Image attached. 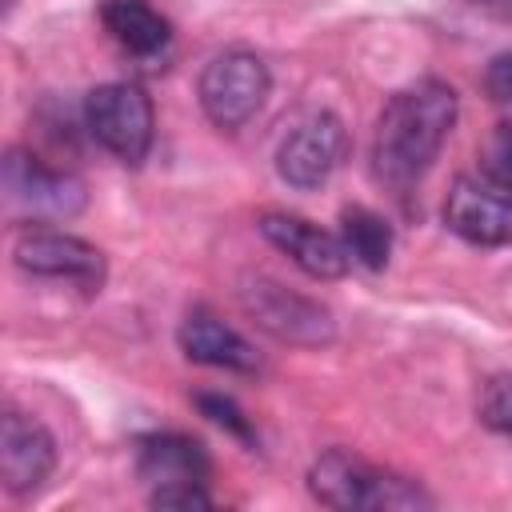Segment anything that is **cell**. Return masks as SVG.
Instances as JSON below:
<instances>
[{
  "label": "cell",
  "instance_id": "obj_1",
  "mask_svg": "<svg viewBox=\"0 0 512 512\" xmlns=\"http://www.w3.org/2000/svg\"><path fill=\"white\" fill-rule=\"evenodd\" d=\"M452 124H456V92L444 80H416L396 96H388L372 140L376 176L392 188L416 184L440 156Z\"/></svg>",
  "mask_w": 512,
  "mask_h": 512
},
{
  "label": "cell",
  "instance_id": "obj_2",
  "mask_svg": "<svg viewBox=\"0 0 512 512\" xmlns=\"http://www.w3.org/2000/svg\"><path fill=\"white\" fill-rule=\"evenodd\" d=\"M308 492L324 504V508H340V512H408V508H432V496L408 480L396 476L388 468L368 464L364 456L348 452V448H328L312 460L308 468Z\"/></svg>",
  "mask_w": 512,
  "mask_h": 512
},
{
  "label": "cell",
  "instance_id": "obj_3",
  "mask_svg": "<svg viewBox=\"0 0 512 512\" xmlns=\"http://www.w3.org/2000/svg\"><path fill=\"white\" fill-rule=\"evenodd\" d=\"M0 188H4V208L12 220L60 224L88 208V188L80 176L48 168L40 156L24 148H8L4 168H0Z\"/></svg>",
  "mask_w": 512,
  "mask_h": 512
},
{
  "label": "cell",
  "instance_id": "obj_4",
  "mask_svg": "<svg viewBox=\"0 0 512 512\" xmlns=\"http://www.w3.org/2000/svg\"><path fill=\"white\" fill-rule=\"evenodd\" d=\"M84 124L92 132V140L112 152L120 164H140L152 148V132H156V112L152 100L140 84H100L88 92L84 100Z\"/></svg>",
  "mask_w": 512,
  "mask_h": 512
},
{
  "label": "cell",
  "instance_id": "obj_5",
  "mask_svg": "<svg viewBox=\"0 0 512 512\" xmlns=\"http://www.w3.org/2000/svg\"><path fill=\"white\" fill-rule=\"evenodd\" d=\"M240 304L252 316V324L264 328L280 344L320 348L336 336V320L320 300L300 296V292H292L268 276H248L240 284Z\"/></svg>",
  "mask_w": 512,
  "mask_h": 512
},
{
  "label": "cell",
  "instance_id": "obj_6",
  "mask_svg": "<svg viewBox=\"0 0 512 512\" xmlns=\"http://www.w3.org/2000/svg\"><path fill=\"white\" fill-rule=\"evenodd\" d=\"M268 88H272V76L264 68V60L256 52H244V48H228L220 56H212L200 72V108L204 116L232 132L240 124H248L260 104L268 100Z\"/></svg>",
  "mask_w": 512,
  "mask_h": 512
},
{
  "label": "cell",
  "instance_id": "obj_7",
  "mask_svg": "<svg viewBox=\"0 0 512 512\" xmlns=\"http://www.w3.org/2000/svg\"><path fill=\"white\" fill-rule=\"evenodd\" d=\"M444 224L480 248L512 244V188L488 176H460L444 200Z\"/></svg>",
  "mask_w": 512,
  "mask_h": 512
},
{
  "label": "cell",
  "instance_id": "obj_8",
  "mask_svg": "<svg viewBox=\"0 0 512 512\" xmlns=\"http://www.w3.org/2000/svg\"><path fill=\"white\" fill-rule=\"evenodd\" d=\"M344 148H348V132H344L340 116L336 112H316L284 136V144L276 152V172H280L284 184H292L300 192H312L340 168Z\"/></svg>",
  "mask_w": 512,
  "mask_h": 512
},
{
  "label": "cell",
  "instance_id": "obj_9",
  "mask_svg": "<svg viewBox=\"0 0 512 512\" xmlns=\"http://www.w3.org/2000/svg\"><path fill=\"white\" fill-rule=\"evenodd\" d=\"M12 260L32 276L72 280L88 292L104 284V252L80 236L52 232V228H24L12 240Z\"/></svg>",
  "mask_w": 512,
  "mask_h": 512
},
{
  "label": "cell",
  "instance_id": "obj_10",
  "mask_svg": "<svg viewBox=\"0 0 512 512\" xmlns=\"http://www.w3.org/2000/svg\"><path fill=\"white\" fill-rule=\"evenodd\" d=\"M56 468V440L52 432L24 416V412H4L0 420V480L12 496L36 492Z\"/></svg>",
  "mask_w": 512,
  "mask_h": 512
},
{
  "label": "cell",
  "instance_id": "obj_11",
  "mask_svg": "<svg viewBox=\"0 0 512 512\" xmlns=\"http://www.w3.org/2000/svg\"><path fill=\"white\" fill-rule=\"evenodd\" d=\"M260 232L268 244H276L296 268H304L316 280H340L352 264L348 248L340 236L324 232L320 224L304 220V216H288V212H264L260 216Z\"/></svg>",
  "mask_w": 512,
  "mask_h": 512
},
{
  "label": "cell",
  "instance_id": "obj_12",
  "mask_svg": "<svg viewBox=\"0 0 512 512\" xmlns=\"http://www.w3.org/2000/svg\"><path fill=\"white\" fill-rule=\"evenodd\" d=\"M176 340H180V352H184L192 364L228 368V372H256V368H260L256 348H252L236 328H228L224 320H216L212 312H192V316H184Z\"/></svg>",
  "mask_w": 512,
  "mask_h": 512
},
{
  "label": "cell",
  "instance_id": "obj_13",
  "mask_svg": "<svg viewBox=\"0 0 512 512\" xmlns=\"http://www.w3.org/2000/svg\"><path fill=\"white\" fill-rule=\"evenodd\" d=\"M208 452L200 440L180 432H152L136 440V476L144 484H172V480H204L208 476Z\"/></svg>",
  "mask_w": 512,
  "mask_h": 512
},
{
  "label": "cell",
  "instance_id": "obj_14",
  "mask_svg": "<svg viewBox=\"0 0 512 512\" xmlns=\"http://www.w3.org/2000/svg\"><path fill=\"white\" fill-rule=\"evenodd\" d=\"M100 24L132 56H160L172 44V24L148 0H104Z\"/></svg>",
  "mask_w": 512,
  "mask_h": 512
},
{
  "label": "cell",
  "instance_id": "obj_15",
  "mask_svg": "<svg viewBox=\"0 0 512 512\" xmlns=\"http://www.w3.org/2000/svg\"><path fill=\"white\" fill-rule=\"evenodd\" d=\"M340 240H344L348 256L356 264H364L368 272H380L388 264V256H392V228L372 208H344V216H340Z\"/></svg>",
  "mask_w": 512,
  "mask_h": 512
},
{
  "label": "cell",
  "instance_id": "obj_16",
  "mask_svg": "<svg viewBox=\"0 0 512 512\" xmlns=\"http://www.w3.org/2000/svg\"><path fill=\"white\" fill-rule=\"evenodd\" d=\"M476 416H480L484 428L512 436V372H500V376H492V380L480 388Z\"/></svg>",
  "mask_w": 512,
  "mask_h": 512
},
{
  "label": "cell",
  "instance_id": "obj_17",
  "mask_svg": "<svg viewBox=\"0 0 512 512\" xmlns=\"http://www.w3.org/2000/svg\"><path fill=\"white\" fill-rule=\"evenodd\" d=\"M196 408H200V416H208V420H212L216 428H224L228 436H236V440H244V444L256 440L252 420L240 412V404H236L232 396H220V392H196Z\"/></svg>",
  "mask_w": 512,
  "mask_h": 512
},
{
  "label": "cell",
  "instance_id": "obj_18",
  "mask_svg": "<svg viewBox=\"0 0 512 512\" xmlns=\"http://www.w3.org/2000/svg\"><path fill=\"white\" fill-rule=\"evenodd\" d=\"M480 168L488 180L512 188V124H496L480 148Z\"/></svg>",
  "mask_w": 512,
  "mask_h": 512
},
{
  "label": "cell",
  "instance_id": "obj_19",
  "mask_svg": "<svg viewBox=\"0 0 512 512\" xmlns=\"http://www.w3.org/2000/svg\"><path fill=\"white\" fill-rule=\"evenodd\" d=\"M152 508H184V512H204L212 508V496L204 492V480H172V484H156L148 492Z\"/></svg>",
  "mask_w": 512,
  "mask_h": 512
},
{
  "label": "cell",
  "instance_id": "obj_20",
  "mask_svg": "<svg viewBox=\"0 0 512 512\" xmlns=\"http://www.w3.org/2000/svg\"><path fill=\"white\" fill-rule=\"evenodd\" d=\"M484 92L496 100V104H512V48L508 52H496L484 68Z\"/></svg>",
  "mask_w": 512,
  "mask_h": 512
},
{
  "label": "cell",
  "instance_id": "obj_21",
  "mask_svg": "<svg viewBox=\"0 0 512 512\" xmlns=\"http://www.w3.org/2000/svg\"><path fill=\"white\" fill-rule=\"evenodd\" d=\"M16 8V0H4V12H12Z\"/></svg>",
  "mask_w": 512,
  "mask_h": 512
}]
</instances>
